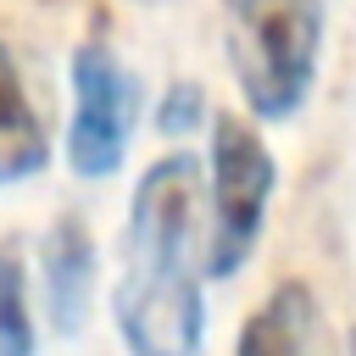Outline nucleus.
Listing matches in <instances>:
<instances>
[{
    "label": "nucleus",
    "instance_id": "20e7f679",
    "mask_svg": "<svg viewBox=\"0 0 356 356\" xmlns=\"http://www.w3.org/2000/svg\"><path fill=\"white\" fill-rule=\"evenodd\" d=\"M139 122V83L117 61L106 39H83L72 50V122H67V161L78 178H111L128 156Z\"/></svg>",
    "mask_w": 356,
    "mask_h": 356
},
{
    "label": "nucleus",
    "instance_id": "7ed1b4c3",
    "mask_svg": "<svg viewBox=\"0 0 356 356\" xmlns=\"http://www.w3.org/2000/svg\"><path fill=\"white\" fill-rule=\"evenodd\" d=\"M278 167L267 139L234 117L217 111L211 117V234H206V273L211 278H234L267 222V200H273Z\"/></svg>",
    "mask_w": 356,
    "mask_h": 356
},
{
    "label": "nucleus",
    "instance_id": "9d476101",
    "mask_svg": "<svg viewBox=\"0 0 356 356\" xmlns=\"http://www.w3.org/2000/svg\"><path fill=\"white\" fill-rule=\"evenodd\" d=\"M350 356H356V334H350Z\"/></svg>",
    "mask_w": 356,
    "mask_h": 356
},
{
    "label": "nucleus",
    "instance_id": "6e6552de",
    "mask_svg": "<svg viewBox=\"0 0 356 356\" xmlns=\"http://www.w3.org/2000/svg\"><path fill=\"white\" fill-rule=\"evenodd\" d=\"M39 328L28 312V261L22 245L6 239L0 245V356H33Z\"/></svg>",
    "mask_w": 356,
    "mask_h": 356
},
{
    "label": "nucleus",
    "instance_id": "0eeeda50",
    "mask_svg": "<svg viewBox=\"0 0 356 356\" xmlns=\"http://www.w3.org/2000/svg\"><path fill=\"white\" fill-rule=\"evenodd\" d=\"M50 161V134L44 117L11 61V50L0 44V184H22Z\"/></svg>",
    "mask_w": 356,
    "mask_h": 356
},
{
    "label": "nucleus",
    "instance_id": "f257e3e1",
    "mask_svg": "<svg viewBox=\"0 0 356 356\" xmlns=\"http://www.w3.org/2000/svg\"><path fill=\"white\" fill-rule=\"evenodd\" d=\"M111 317H117L128 356H200V345H206L200 161L184 150L145 167V178L134 189Z\"/></svg>",
    "mask_w": 356,
    "mask_h": 356
},
{
    "label": "nucleus",
    "instance_id": "39448f33",
    "mask_svg": "<svg viewBox=\"0 0 356 356\" xmlns=\"http://www.w3.org/2000/svg\"><path fill=\"white\" fill-rule=\"evenodd\" d=\"M234 356H339L334 323L323 312V300L312 295V284L284 278L239 328Z\"/></svg>",
    "mask_w": 356,
    "mask_h": 356
},
{
    "label": "nucleus",
    "instance_id": "423d86ee",
    "mask_svg": "<svg viewBox=\"0 0 356 356\" xmlns=\"http://www.w3.org/2000/svg\"><path fill=\"white\" fill-rule=\"evenodd\" d=\"M95 300V234L83 217H56L44 234V312L56 334H78Z\"/></svg>",
    "mask_w": 356,
    "mask_h": 356
},
{
    "label": "nucleus",
    "instance_id": "1a4fd4ad",
    "mask_svg": "<svg viewBox=\"0 0 356 356\" xmlns=\"http://www.w3.org/2000/svg\"><path fill=\"white\" fill-rule=\"evenodd\" d=\"M200 117H206V95L195 83H178V89H167L156 122H161V134H189V128H200Z\"/></svg>",
    "mask_w": 356,
    "mask_h": 356
},
{
    "label": "nucleus",
    "instance_id": "f03ea898",
    "mask_svg": "<svg viewBox=\"0 0 356 356\" xmlns=\"http://www.w3.org/2000/svg\"><path fill=\"white\" fill-rule=\"evenodd\" d=\"M228 67L261 122H289L323 56V0H222Z\"/></svg>",
    "mask_w": 356,
    "mask_h": 356
}]
</instances>
